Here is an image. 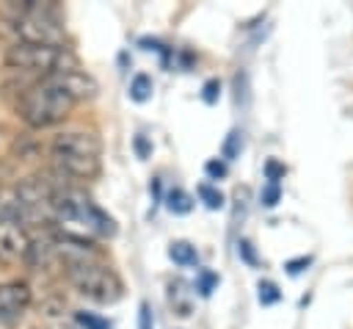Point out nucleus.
<instances>
[{
	"label": "nucleus",
	"mask_w": 353,
	"mask_h": 329,
	"mask_svg": "<svg viewBox=\"0 0 353 329\" xmlns=\"http://www.w3.org/2000/svg\"><path fill=\"white\" fill-rule=\"evenodd\" d=\"M138 323H141V329H152V310H149V304H141V318H138Z\"/></svg>",
	"instance_id": "a878e982"
},
{
	"label": "nucleus",
	"mask_w": 353,
	"mask_h": 329,
	"mask_svg": "<svg viewBox=\"0 0 353 329\" xmlns=\"http://www.w3.org/2000/svg\"><path fill=\"white\" fill-rule=\"evenodd\" d=\"M165 207H168L171 213H176V216H185V213L193 210V199H190V194H185L182 188H171L168 196H165Z\"/></svg>",
	"instance_id": "f8f14e48"
},
{
	"label": "nucleus",
	"mask_w": 353,
	"mask_h": 329,
	"mask_svg": "<svg viewBox=\"0 0 353 329\" xmlns=\"http://www.w3.org/2000/svg\"><path fill=\"white\" fill-rule=\"evenodd\" d=\"M196 194H199V199H201L210 210H221V207H223V194H221L215 185H210V182H199Z\"/></svg>",
	"instance_id": "4468645a"
},
{
	"label": "nucleus",
	"mask_w": 353,
	"mask_h": 329,
	"mask_svg": "<svg viewBox=\"0 0 353 329\" xmlns=\"http://www.w3.org/2000/svg\"><path fill=\"white\" fill-rule=\"evenodd\" d=\"M52 263H58L55 246H52V235L30 238L28 252H25V265H30L33 271H44V268H50Z\"/></svg>",
	"instance_id": "9d476101"
},
{
	"label": "nucleus",
	"mask_w": 353,
	"mask_h": 329,
	"mask_svg": "<svg viewBox=\"0 0 353 329\" xmlns=\"http://www.w3.org/2000/svg\"><path fill=\"white\" fill-rule=\"evenodd\" d=\"M237 246H240V254H243V260H245V263H256V254H254V249H251V243H248V241H240Z\"/></svg>",
	"instance_id": "393cba45"
},
{
	"label": "nucleus",
	"mask_w": 353,
	"mask_h": 329,
	"mask_svg": "<svg viewBox=\"0 0 353 329\" xmlns=\"http://www.w3.org/2000/svg\"><path fill=\"white\" fill-rule=\"evenodd\" d=\"M33 304V290L22 279H6L0 282V323L11 326L25 318V312Z\"/></svg>",
	"instance_id": "423d86ee"
},
{
	"label": "nucleus",
	"mask_w": 353,
	"mask_h": 329,
	"mask_svg": "<svg viewBox=\"0 0 353 329\" xmlns=\"http://www.w3.org/2000/svg\"><path fill=\"white\" fill-rule=\"evenodd\" d=\"M279 196H281V185L279 182H268L265 191H262V205L265 207H273L279 202Z\"/></svg>",
	"instance_id": "aec40b11"
},
{
	"label": "nucleus",
	"mask_w": 353,
	"mask_h": 329,
	"mask_svg": "<svg viewBox=\"0 0 353 329\" xmlns=\"http://www.w3.org/2000/svg\"><path fill=\"white\" fill-rule=\"evenodd\" d=\"M265 177H268V182H279L284 177V166L276 163V160H268L265 163Z\"/></svg>",
	"instance_id": "4be33fe9"
},
{
	"label": "nucleus",
	"mask_w": 353,
	"mask_h": 329,
	"mask_svg": "<svg viewBox=\"0 0 353 329\" xmlns=\"http://www.w3.org/2000/svg\"><path fill=\"white\" fill-rule=\"evenodd\" d=\"M130 97L135 102H146L152 97V77L149 75H135L130 80Z\"/></svg>",
	"instance_id": "ddd939ff"
},
{
	"label": "nucleus",
	"mask_w": 353,
	"mask_h": 329,
	"mask_svg": "<svg viewBox=\"0 0 353 329\" xmlns=\"http://www.w3.org/2000/svg\"><path fill=\"white\" fill-rule=\"evenodd\" d=\"M281 299V290L273 282H259V304H276Z\"/></svg>",
	"instance_id": "dca6fc26"
},
{
	"label": "nucleus",
	"mask_w": 353,
	"mask_h": 329,
	"mask_svg": "<svg viewBox=\"0 0 353 329\" xmlns=\"http://www.w3.org/2000/svg\"><path fill=\"white\" fill-rule=\"evenodd\" d=\"M309 263H312V257H298V260H290V263H287V271H290V274H301V271H303Z\"/></svg>",
	"instance_id": "b1692460"
},
{
	"label": "nucleus",
	"mask_w": 353,
	"mask_h": 329,
	"mask_svg": "<svg viewBox=\"0 0 353 329\" xmlns=\"http://www.w3.org/2000/svg\"><path fill=\"white\" fill-rule=\"evenodd\" d=\"M50 152L83 155V158H102V141L91 130H61V133L52 135Z\"/></svg>",
	"instance_id": "0eeeda50"
},
{
	"label": "nucleus",
	"mask_w": 353,
	"mask_h": 329,
	"mask_svg": "<svg viewBox=\"0 0 353 329\" xmlns=\"http://www.w3.org/2000/svg\"><path fill=\"white\" fill-rule=\"evenodd\" d=\"M237 152H240V133H237V130H232V133H229V138L223 141V158H226V160H232V158H237Z\"/></svg>",
	"instance_id": "6ab92c4d"
},
{
	"label": "nucleus",
	"mask_w": 353,
	"mask_h": 329,
	"mask_svg": "<svg viewBox=\"0 0 353 329\" xmlns=\"http://www.w3.org/2000/svg\"><path fill=\"white\" fill-rule=\"evenodd\" d=\"M47 77H52L69 97H72V102L77 105V102H85V100H94L97 97V91H99V83L80 66V69H69V72H58V75H47Z\"/></svg>",
	"instance_id": "6e6552de"
},
{
	"label": "nucleus",
	"mask_w": 353,
	"mask_h": 329,
	"mask_svg": "<svg viewBox=\"0 0 353 329\" xmlns=\"http://www.w3.org/2000/svg\"><path fill=\"white\" fill-rule=\"evenodd\" d=\"M132 144H135L138 158H149V155H152V144H149L143 135H135V141H132Z\"/></svg>",
	"instance_id": "5701e85b"
},
{
	"label": "nucleus",
	"mask_w": 353,
	"mask_h": 329,
	"mask_svg": "<svg viewBox=\"0 0 353 329\" xmlns=\"http://www.w3.org/2000/svg\"><path fill=\"white\" fill-rule=\"evenodd\" d=\"M14 36L22 44L63 47L66 28L61 19V8L55 3H33V0L14 6Z\"/></svg>",
	"instance_id": "f03ea898"
},
{
	"label": "nucleus",
	"mask_w": 353,
	"mask_h": 329,
	"mask_svg": "<svg viewBox=\"0 0 353 329\" xmlns=\"http://www.w3.org/2000/svg\"><path fill=\"white\" fill-rule=\"evenodd\" d=\"M66 276L69 282L91 301L97 304H113L121 299L124 293V282L121 276L108 265L102 263L99 257L97 260H83V263H74V265H66Z\"/></svg>",
	"instance_id": "20e7f679"
},
{
	"label": "nucleus",
	"mask_w": 353,
	"mask_h": 329,
	"mask_svg": "<svg viewBox=\"0 0 353 329\" xmlns=\"http://www.w3.org/2000/svg\"><path fill=\"white\" fill-rule=\"evenodd\" d=\"M30 235L25 232V227L17 218V202L14 196H3L0 205V265H17L25 263V252H28Z\"/></svg>",
	"instance_id": "39448f33"
},
{
	"label": "nucleus",
	"mask_w": 353,
	"mask_h": 329,
	"mask_svg": "<svg viewBox=\"0 0 353 329\" xmlns=\"http://www.w3.org/2000/svg\"><path fill=\"white\" fill-rule=\"evenodd\" d=\"M0 205H3V191H0Z\"/></svg>",
	"instance_id": "bb28decb"
},
{
	"label": "nucleus",
	"mask_w": 353,
	"mask_h": 329,
	"mask_svg": "<svg viewBox=\"0 0 353 329\" xmlns=\"http://www.w3.org/2000/svg\"><path fill=\"white\" fill-rule=\"evenodd\" d=\"M74 323L80 329H110V323L105 318H99L97 312H88V310H77L74 312Z\"/></svg>",
	"instance_id": "2eb2a0df"
},
{
	"label": "nucleus",
	"mask_w": 353,
	"mask_h": 329,
	"mask_svg": "<svg viewBox=\"0 0 353 329\" xmlns=\"http://www.w3.org/2000/svg\"><path fill=\"white\" fill-rule=\"evenodd\" d=\"M218 97H221V80H215V77H212V80H207V83H204V88H201V100H204L207 105H212Z\"/></svg>",
	"instance_id": "a211bd4d"
},
{
	"label": "nucleus",
	"mask_w": 353,
	"mask_h": 329,
	"mask_svg": "<svg viewBox=\"0 0 353 329\" xmlns=\"http://www.w3.org/2000/svg\"><path fill=\"white\" fill-rule=\"evenodd\" d=\"M168 257H171L176 265H196L199 252H196V246L188 243V241H174V243L168 246Z\"/></svg>",
	"instance_id": "9b49d317"
},
{
	"label": "nucleus",
	"mask_w": 353,
	"mask_h": 329,
	"mask_svg": "<svg viewBox=\"0 0 353 329\" xmlns=\"http://www.w3.org/2000/svg\"><path fill=\"white\" fill-rule=\"evenodd\" d=\"M204 171L212 177V180H221V177H226V163L223 160H207V166H204Z\"/></svg>",
	"instance_id": "412c9836"
},
{
	"label": "nucleus",
	"mask_w": 353,
	"mask_h": 329,
	"mask_svg": "<svg viewBox=\"0 0 353 329\" xmlns=\"http://www.w3.org/2000/svg\"><path fill=\"white\" fill-rule=\"evenodd\" d=\"M215 285H218V276H215L212 271H201L199 279H196V290H199L201 296H210Z\"/></svg>",
	"instance_id": "f3484780"
},
{
	"label": "nucleus",
	"mask_w": 353,
	"mask_h": 329,
	"mask_svg": "<svg viewBox=\"0 0 353 329\" xmlns=\"http://www.w3.org/2000/svg\"><path fill=\"white\" fill-rule=\"evenodd\" d=\"M6 66L19 72V75H33L39 80V77H47V75L80 69V61H77V55L72 53L69 44H63V47H39V44L14 41L6 50Z\"/></svg>",
	"instance_id": "7ed1b4c3"
},
{
	"label": "nucleus",
	"mask_w": 353,
	"mask_h": 329,
	"mask_svg": "<svg viewBox=\"0 0 353 329\" xmlns=\"http://www.w3.org/2000/svg\"><path fill=\"white\" fill-rule=\"evenodd\" d=\"M52 155V171L61 177H74V180H91L102 171V158H83V155H63V152H50Z\"/></svg>",
	"instance_id": "1a4fd4ad"
},
{
	"label": "nucleus",
	"mask_w": 353,
	"mask_h": 329,
	"mask_svg": "<svg viewBox=\"0 0 353 329\" xmlns=\"http://www.w3.org/2000/svg\"><path fill=\"white\" fill-rule=\"evenodd\" d=\"M72 108H74L72 97L52 77L33 80L28 88H22V94L17 100L19 119L33 130H44V127L61 124L72 113Z\"/></svg>",
	"instance_id": "f257e3e1"
}]
</instances>
